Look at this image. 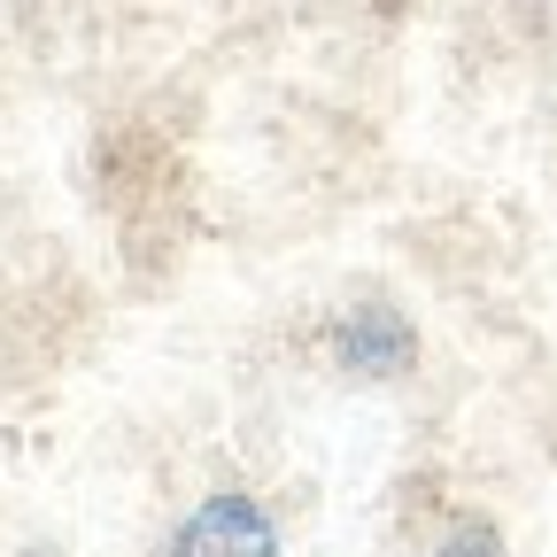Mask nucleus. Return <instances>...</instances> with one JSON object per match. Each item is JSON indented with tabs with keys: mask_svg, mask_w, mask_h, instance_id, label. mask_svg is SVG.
Returning a JSON list of instances; mask_svg holds the SVG:
<instances>
[{
	"mask_svg": "<svg viewBox=\"0 0 557 557\" xmlns=\"http://www.w3.org/2000/svg\"><path fill=\"white\" fill-rule=\"evenodd\" d=\"M163 557H278V527L256 496L240 487H218V496H201L178 534L163 542Z\"/></svg>",
	"mask_w": 557,
	"mask_h": 557,
	"instance_id": "1",
	"label": "nucleus"
},
{
	"mask_svg": "<svg viewBox=\"0 0 557 557\" xmlns=\"http://www.w3.org/2000/svg\"><path fill=\"white\" fill-rule=\"evenodd\" d=\"M325 341H333V364H341V372H357V380H395V372H410V357H418L410 325H403L395 310H380V302L333 318Z\"/></svg>",
	"mask_w": 557,
	"mask_h": 557,
	"instance_id": "2",
	"label": "nucleus"
},
{
	"mask_svg": "<svg viewBox=\"0 0 557 557\" xmlns=\"http://www.w3.org/2000/svg\"><path fill=\"white\" fill-rule=\"evenodd\" d=\"M434 557H504V534L487 527V519H457V527L434 542Z\"/></svg>",
	"mask_w": 557,
	"mask_h": 557,
	"instance_id": "3",
	"label": "nucleus"
}]
</instances>
